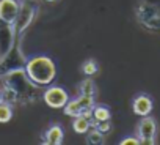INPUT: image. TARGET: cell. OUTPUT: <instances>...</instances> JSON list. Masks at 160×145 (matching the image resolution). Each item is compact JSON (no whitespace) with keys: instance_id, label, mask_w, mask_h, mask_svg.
<instances>
[{"instance_id":"14","label":"cell","mask_w":160,"mask_h":145,"mask_svg":"<svg viewBox=\"0 0 160 145\" xmlns=\"http://www.w3.org/2000/svg\"><path fill=\"white\" fill-rule=\"evenodd\" d=\"M91 126L99 129L102 134H108V131L112 129V121L110 120H104V121H94L91 120Z\"/></svg>"},{"instance_id":"4","label":"cell","mask_w":160,"mask_h":145,"mask_svg":"<svg viewBox=\"0 0 160 145\" xmlns=\"http://www.w3.org/2000/svg\"><path fill=\"white\" fill-rule=\"evenodd\" d=\"M94 106V96H87V95H80L78 98L75 99H69L66 103V106L63 107L64 109V114L68 117H77L80 114H83L87 109L93 107Z\"/></svg>"},{"instance_id":"6","label":"cell","mask_w":160,"mask_h":145,"mask_svg":"<svg viewBox=\"0 0 160 145\" xmlns=\"http://www.w3.org/2000/svg\"><path fill=\"white\" fill-rule=\"evenodd\" d=\"M152 109H154V103H152V99H151L148 95H144V93L137 95V96L133 98V101H132V110H133V114L138 115V117H146V115H149V114L152 112Z\"/></svg>"},{"instance_id":"9","label":"cell","mask_w":160,"mask_h":145,"mask_svg":"<svg viewBox=\"0 0 160 145\" xmlns=\"http://www.w3.org/2000/svg\"><path fill=\"white\" fill-rule=\"evenodd\" d=\"M112 118V112L108 109V106L105 104H94L93 106V118L94 121H104V120H110Z\"/></svg>"},{"instance_id":"12","label":"cell","mask_w":160,"mask_h":145,"mask_svg":"<svg viewBox=\"0 0 160 145\" xmlns=\"http://www.w3.org/2000/svg\"><path fill=\"white\" fill-rule=\"evenodd\" d=\"M13 118V107L8 103H0V123H8Z\"/></svg>"},{"instance_id":"13","label":"cell","mask_w":160,"mask_h":145,"mask_svg":"<svg viewBox=\"0 0 160 145\" xmlns=\"http://www.w3.org/2000/svg\"><path fill=\"white\" fill-rule=\"evenodd\" d=\"M98 69H99V66H98V62H96L94 58H88V60H85L83 65H82V71H83L85 76H93V74H96Z\"/></svg>"},{"instance_id":"1","label":"cell","mask_w":160,"mask_h":145,"mask_svg":"<svg viewBox=\"0 0 160 145\" xmlns=\"http://www.w3.org/2000/svg\"><path fill=\"white\" fill-rule=\"evenodd\" d=\"M25 74L33 84L47 85L50 84L57 76V66L50 57L46 55H36L32 57L25 65Z\"/></svg>"},{"instance_id":"2","label":"cell","mask_w":160,"mask_h":145,"mask_svg":"<svg viewBox=\"0 0 160 145\" xmlns=\"http://www.w3.org/2000/svg\"><path fill=\"white\" fill-rule=\"evenodd\" d=\"M157 136V123L155 118L146 115L141 117L138 126H137V137L140 139V143L143 145H154Z\"/></svg>"},{"instance_id":"7","label":"cell","mask_w":160,"mask_h":145,"mask_svg":"<svg viewBox=\"0 0 160 145\" xmlns=\"http://www.w3.org/2000/svg\"><path fill=\"white\" fill-rule=\"evenodd\" d=\"M63 139H64V131L58 123L47 128V131L42 136V142L47 145H60V143H63Z\"/></svg>"},{"instance_id":"5","label":"cell","mask_w":160,"mask_h":145,"mask_svg":"<svg viewBox=\"0 0 160 145\" xmlns=\"http://www.w3.org/2000/svg\"><path fill=\"white\" fill-rule=\"evenodd\" d=\"M21 11V5L18 0H0V21L7 24L16 22Z\"/></svg>"},{"instance_id":"10","label":"cell","mask_w":160,"mask_h":145,"mask_svg":"<svg viewBox=\"0 0 160 145\" xmlns=\"http://www.w3.org/2000/svg\"><path fill=\"white\" fill-rule=\"evenodd\" d=\"M80 90V95H87V96H94L96 98V93H98V87L94 84V81L91 79H85L78 87Z\"/></svg>"},{"instance_id":"11","label":"cell","mask_w":160,"mask_h":145,"mask_svg":"<svg viewBox=\"0 0 160 145\" xmlns=\"http://www.w3.org/2000/svg\"><path fill=\"white\" fill-rule=\"evenodd\" d=\"M87 142L88 143H91V145H99V143H102L104 142V134L99 131V129H96V128H90L88 129V137H87Z\"/></svg>"},{"instance_id":"15","label":"cell","mask_w":160,"mask_h":145,"mask_svg":"<svg viewBox=\"0 0 160 145\" xmlns=\"http://www.w3.org/2000/svg\"><path fill=\"white\" fill-rule=\"evenodd\" d=\"M119 145H140V139L135 136V137H124L121 139Z\"/></svg>"},{"instance_id":"16","label":"cell","mask_w":160,"mask_h":145,"mask_svg":"<svg viewBox=\"0 0 160 145\" xmlns=\"http://www.w3.org/2000/svg\"><path fill=\"white\" fill-rule=\"evenodd\" d=\"M3 101V95H2V92H0V103Z\"/></svg>"},{"instance_id":"17","label":"cell","mask_w":160,"mask_h":145,"mask_svg":"<svg viewBox=\"0 0 160 145\" xmlns=\"http://www.w3.org/2000/svg\"><path fill=\"white\" fill-rule=\"evenodd\" d=\"M46 2H57V0H46Z\"/></svg>"},{"instance_id":"3","label":"cell","mask_w":160,"mask_h":145,"mask_svg":"<svg viewBox=\"0 0 160 145\" xmlns=\"http://www.w3.org/2000/svg\"><path fill=\"white\" fill-rule=\"evenodd\" d=\"M42 98H44V103L52 109H63L66 106V103L69 101L68 92L60 85H50L44 92Z\"/></svg>"},{"instance_id":"8","label":"cell","mask_w":160,"mask_h":145,"mask_svg":"<svg viewBox=\"0 0 160 145\" xmlns=\"http://www.w3.org/2000/svg\"><path fill=\"white\" fill-rule=\"evenodd\" d=\"M91 128V120L88 118V117H85V115H77V117H74V120H72V129L75 131V132H78V134H85V132H88V129Z\"/></svg>"}]
</instances>
